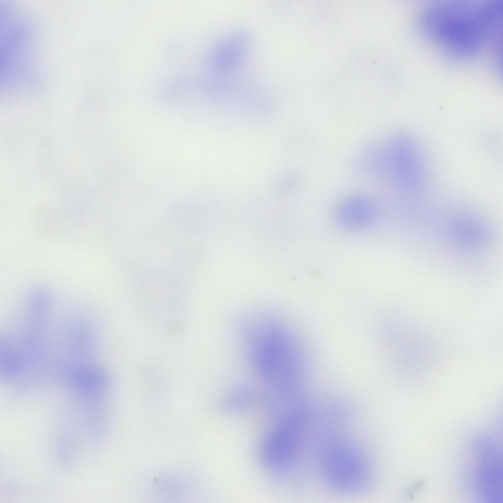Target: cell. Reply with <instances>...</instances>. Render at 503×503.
I'll return each mask as SVG.
<instances>
[{
    "label": "cell",
    "mask_w": 503,
    "mask_h": 503,
    "mask_svg": "<svg viewBox=\"0 0 503 503\" xmlns=\"http://www.w3.org/2000/svg\"><path fill=\"white\" fill-rule=\"evenodd\" d=\"M443 4L430 9L424 18L426 28L437 43L458 56H469L479 50L494 28L497 5Z\"/></svg>",
    "instance_id": "1"
}]
</instances>
